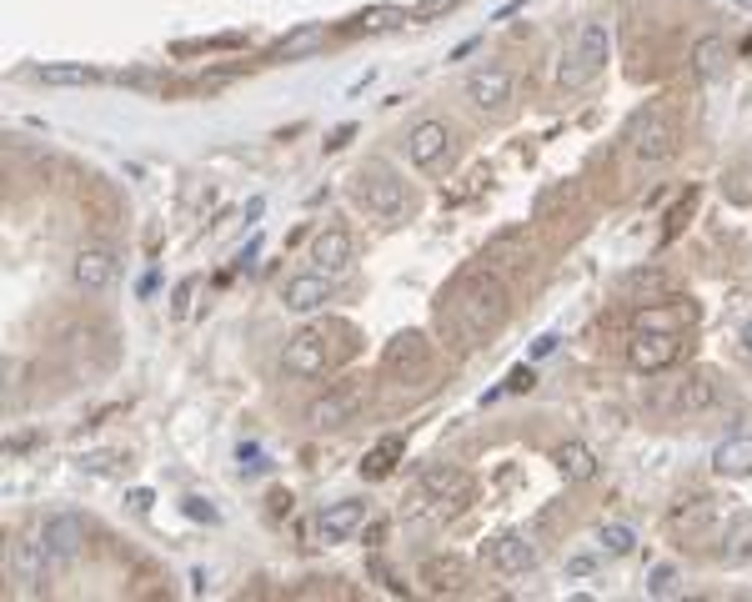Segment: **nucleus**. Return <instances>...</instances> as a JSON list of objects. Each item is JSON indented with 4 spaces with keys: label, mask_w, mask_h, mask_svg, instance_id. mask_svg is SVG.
Masks as SVG:
<instances>
[{
    "label": "nucleus",
    "mask_w": 752,
    "mask_h": 602,
    "mask_svg": "<svg viewBox=\"0 0 752 602\" xmlns=\"http://www.w3.org/2000/svg\"><path fill=\"white\" fill-rule=\"evenodd\" d=\"M442 317H452L457 347L477 352V347H487L507 327V317H512V286L502 281L497 266L477 261V266L457 271L452 286L442 291Z\"/></svg>",
    "instance_id": "1"
},
{
    "label": "nucleus",
    "mask_w": 752,
    "mask_h": 602,
    "mask_svg": "<svg viewBox=\"0 0 752 602\" xmlns=\"http://www.w3.org/2000/svg\"><path fill=\"white\" fill-rule=\"evenodd\" d=\"M682 146V126H677V111L667 101H647L632 121H627V151L642 161V166H662L672 161Z\"/></svg>",
    "instance_id": "2"
},
{
    "label": "nucleus",
    "mask_w": 752,
    "mask_h": 602,
    "mask_svg": "<svg viewBox=\"0 0 752 602\" xmlns=\"http://www.w3.org/2000/svg\"><path fill=\"white\" fill-rule=\"evenodd\" d=\"M607 61H612V26H607V21H587V26L577 31V46L562 56L557 86H562L567 96H582V91L607 71Z\"/></svg>",
    "instance_id": "3"
},
{
    "label": "nucleus",
    "mask_w": 752,
    "mask_h": 602,
    "mask_svg": "<svg viewBox=\"0 0 752 602\" xmlns=\"http://www.w3.org/2000/svg\"><path fill=\"white\" fill-rule=\"evenodd\" d=\"M351 196H356L371 216H387V221L407 211V181H402V171H397L392 161H382V156H371V161L356 166Z\"/></svg>",
    "instance_id": "4"
},
{
    "label": "nucleus",
    "mask_w": 752,
    "mask_h": 602,
    "mask_svg": "<svg viewBox=\"0 0 752 602\" xmlns=\"http://www.w3.org/2000/svg\"><path fill=\"white\" fill-rule=\"evenodd\" d=\"M387 377L402 382V387H427L437 377V352L427 342V332H402L387 342V357H382Z\"/></svg>",
    "instance_id": "5"
},
{
    "label": "nucleus",
    "mask_w": 752,
    "mask_h": 602,
    "mask_svg": "<svg viewBox=\"0 0 752 602\" xmlns=\"http://www.w3.org/2000/svg\"><path fill=\"white\" fill-rule=\"evenodd\" d=\"M371 402V387L366 382H341V387H326L311 407H306V427L311 432H336L346 422L361 417V407Z\"/></svg>",
    "instance_id": "6"
},
{
    "label": "nucleus",
    "mask_w": 752,
    "mask_h": 602,
    "mask_svg": "<svg viewBox=\"0 0 752 602\" xmlns=\"http://www.w3.org/2000/svg\"><path fill=\"white\" fill-rule=\"evenodd\" d=\"M462 96L472 111L482 116H507L512 101H517V76L507 66H477L467 81H462Z\"/></svg>",
    "instance_id": "7"
},
{
    "label": "nucleus",
    "mask_w": 752,
    "mask_h": 602,
    "mask_svg": "<svg viewBox=\"0 0 752 602\" xmlns=\"http://www.w3.org/2000/svg\"><path fill=\"white\" fill-rule=\"evenodd\" d=\"M331 362H336V352H331V332H326V327H301V332L286 342V352H281V367H286L291 377H301V382L326 377Z\"/></svg>",
    "instance_id": "8"
},
{
    "label": "nucleus",
    "mask_w": 752,
    "mask_h": 602,
    "mask_svg": "<svg viewBox=\"0 0 752 602\" xmlns=\"http://www.w3.org/2000/svg\"><path fill=\"white\" fill-rule=\"evenodd\" d=\"M116 276H121V256L106 241H91L71 256V281H76L81 296H106L116 286Z\"/></svg>",
    "instance_id": "9"
},
{
    "label": "nucleus",
    "mask_w": 752,
    "mask_h": 602,
    "mask_svg": "<svg viewBox=\"0 0 752 602\" xmlns=\"http://www.w3.org/2000/svg\"><path fill=\"white\" fill-rule=\"evenodd\" d=\"M677 357H682V332L637 327V332H632V342H627V362H632V372H642V377H657V372H667Z\"/></svg>",
    "instance_id": "10"
},
{
    "label": "nucleus",
    "mask_w": 752,
    "mask_h": 602,
    "mask_svg": "<svg viewBox=\"0 0 752 602\" xmlns=\"http://www.w3.org/2000/svg\"><path fill=\"white\" fill-rule=\"evenodd\" d=\"M417 487H422L442 512H457V507L472 502V477H467L457 462H427L422 477H417Z\"/></svg>",
    "instance_id": "11"
},
{
    "label": "nucleus",
    "mask_w": 752,
    "mask_h": 602,
    "mask_svg": "<svg viewBox=\"0 0 752 602\" xmlns=\"http://www.w3.org/2000/svg\"><path fill=\"white\" fill-rule=\"evenodd\" d=\"M447 156H452V126H447V121L427 116V121H417V126L407 131V161H412L417 171H437Z\"/></svg>",
    "instance_id": "12"
},
{
    "label": "nucleus",
    "mask_w": 752,
    "mask_h": 602,
    "mask_svg": "<svg viewBox=\"0 0 752 602\" xmlns=\"http://www.w3.org/2000/svg\"><path fill=\"white\" fill-rule=\"evenodd\" d=\"M331 296H336V276H326V271H296L281 286V307L296 312V317H311V312L326 307Z\"/></svg>",
    "instance_id": "13"
},
{
    "label": "nucleus",
    "mask_w": 752,
    "mask_h": 602,
    "mask_svg": "<svg viewBox=\"0 0 752 602\" xmlns=\"http://www.w3.org/2000/svg\"><path fill=\"white\" fill-rule=\"evenodd\" d=\"M41 542H46V552H51L56 567L76 562V557L86 552V517H76V512L46 517V522H41Z\"/></svg>",
    "instance_id": "14"
},
{
    "label": "nucleus",
    "mask_w": 752,
    "mask_h": 602,
    "mask_svg": "<svg viewBox=\"0 0 752 602\" xmlns=\"http://www.w3.org/2000/svg\"><path fill=\"white\" fill-rule=\"evenodd\" d=\"M417 582H422L432 597H457V592H467L472 567H467L457 552H437V557H427V562L417 567Z\"/></svg>",
    "instance_id": "15"
},
{
    "label": "nucleus",
    "mask_w": 752,
    "mask_h": 602,
    "mask_svg": "<svg viewBox=\"0 0 752 602\" xmlns=\"http://www.w3.org/2000/svg\"><path fill=\"white\" fill-rule=\"evenodd\" d=\"M331 41V31L321 26V21H301V26H291L281 41H271L266 46V61L271 66H286V61H306V56H316L321 46Z\"/></svg>",
    "instance_id": "16"
},
{
    "label": "nucleus",
    "mask_w": 752,
    "mask_h": 602,
    "mask_svg": "<svg viewBox=\"0 0 752 602\" xmlns=\"http://www.w3.org/2000/svg\"><path fill=\"white\" fill-rule=\"evenodd\" d=\"M487 562L502 572V577H527L537 567V542L522 537V532H502L487 542Z\"/></svg>",
    "instance_id": "17"
},
{
    "label": "nucleus",
    "mask_w": 752,
    "mask_h": 602,
    "mask_svg": "<svg viewBox=\"0 0 752 602\" xmlns=\"http://www.w3.org/2000/svg\"><path fill=\"white\" fill-rule=\"evenodd\" d=\"M311 261H316V271L341 276V271L356 261V241H351V231H346V226H321V231L311 236Z\"/></svg>",
    "instance_id": "18"
},
{
    "label": "nucleus",
    "mask_w": 752,
    "mask_h": 602,
    "mask_svg": "<svg viewBox=\"0 0 752 602\" xmlns=\"http://www.w3.org/2000/svg\"><path fill=\"white\" fill-rule=\"evenodd\" d=\"M51 567H56V562H51V552H46L41 537H16V542H11V577H16L26 592H41V582H46Z\"/></svg>",
    "instance_id": "19"
},
{
    "label": "nucleus",
    "mask_w": 752,
    "mask_h": 602,
    "mask_svg": "<svg viewBox=\"0 0 752 602\" xmlns=\"http://www.w3.org/2000/svg\"><path fill=\"white\" fill-rule=\"evenodd\" d=\"M527 256H532V231H527V226H502V231L487 236V246H482V261L497 266V271L527 266Z\"/></svg>",
    "instance_id": "20"
},
{
    "label": "nucleus",
    "mask_w": 752,
    "mask_h": 602,
    "mask_svg": "<svg viewBox=\"0 0 752 602\" xmlns=\"http://www.w3.org/2000/svg\"><path fill=\"white\" fill-rule=\"evenodd\" d=\"M361 527H366V502L361 497H341V502L321 507V517H316V537L321 542H346Z\"/></svg>",
    "instance_id": "21"
},
{
    "label": "nucleus",
    "mask_w": 752,
    "mask_h": 602,
    "mask_svg": "<svg viewBox=\"0 0 752 602\" xmlns=\"http://www.w3.org/2000/svg\"><path fill=\"white\" fill-rule=\"evenodd\" d=\"M407 21H412V11H402V6H371V11L351 16L336 36H387V31H397Z\"/></svg>",
    "instance_id": "22"
},
{
    "label": "nucleus",
    "mask_w": 752,
    "mask_h": 602,
    "mask_svg": "<svg viewBox=\"0 0 752 602\" xmlns=\"http://www.w3.org/2000/svg\"><path fill=\"white\" fill-rule=\"evenodd\" d=\"M687 61H692V76H697V81H722V76H727L732 51H727V41H722V36H697Z\"/></svg>",
    "instance_id": "23"
},
{
    "label": "nucleus",
    "mask_w": 752,
    "mask_h": 602,
    "mask_svg": "<svg viewBox=\"0 0 752 602\" xmlns=\"http://www.w3.org/2000/svg\"><path fill=\"white\" fill-rule=\"evenodd\" d=\"M407 457V437L402 432H392V437H382V442H376L366 457H361V477L366 482H382V477H392L397 472V462Z\"/></svg>",
    "instance_id": "24"
},
{
    "label": "nucleus",
    "mask_w": 752,
    "mask_h": 602,
    "mask_svg": "<svg viewBox=\"0 0 752 602\" xmlns=\"http://www.w3.org/2000/svg\"><path fill=\"white\" fill-rule=\"evenodd\" d=\"M246 31H216V36H191V41H171L176 61H196V56H221V51H241Z\"/></svg>",
    "instance_id": "25"
},
{
    "label": "nucleus",
    "mask_w": 752,
    "mask_h": 602,
    "mask_svg": "<svg viewBox=\"0 0 752 602\" xmlns=\"http://www.w3.org/2000/svg\"><path fill=\"white\" fill-rule=\"evenodd\" d=\"M552 462H557V472H562L567 482H577V487H582V482H592V477H597V467H602V462H597V452H592L587 442H562V447L552 452Z\"/></svg>",
    "instance_id": "26"
},
{
    "label": "nucleus",
    "mask_w": 752,
    "mask_h": 602,
    "mask_svg": "<svg viewBox=\"0 0 752 602\" xmlns=\"http://www.w3.org/2000/svg\"><path fill=\"white\" fill-rule=\"evenodd\" d=\"M712 472L717 477H752V437H727L712 447Z\"/></svg>",
    "instance_id": "27"
},
{
    "label": "nucleus",
    "mask_w": 752,
    "mask_h": 602,
    "mask_svg": "<svg viewBox=\"0 0 752 602\" xmlns=\"http://www.w3.org/2000/svg\"><path fill=\"white\" fill-rule=\"evenodd\" d=\"M41 86H96V81H106L96 66H86V61H51V66H36L31 71Z\"/></svg>",
    "instance_id": "28"
},
{
    "label": "nucleus",
    "mask_w": 752,
    "mask_h": 602,
    "mask_svg": "<svg viewBox=\"0 0 752 602\" xmlns=\"http://www.w3.org/2000/svg\"><path fill=\"white\" fill-rule=\"evenodd\" d=\"M662 291H667V276L657 271V266H637V271H627L622 276V296H632V301H662Z\"/></svg>",
    "instance_id": "29"
},
{
    "label": "nucleus",
    "mask_w": 752,
    "mask_h": 602,
    "mask_svg": "<svg viewBox=\"0 0 752 602\" xmlns=\"http://www.w3.org/2000/svg\"><path fill=\"white\" fill-rule=\"evenodd\" d=\"M687 322H692L687 301H672V307H667V301H652V307L637 317V327H657V332H682Z\"/></svg>",
    "instance_id": "30"
},
{
    "label": "nucleus",
    "mask_w": 752,
    "mask_h": 602,
    "mask_svg": "<svg viewBox=\"0 0 752 602\" xmlns=\"http://www.w3.org/2000/svg\"><path fill=\"white\" fill-rule=\"evenodd\" d=\"M707 522H712V502H707V497H682V502L672 507V532L697 537Z\"/></svg>",
    "instance_id": "31"
},
{
    "label": "nucleus",
    "mask_w": 752,
    "mask_h": 602,
    "mask_svg": "<svg viewBox=\"0 0 752 602\" xmlns=\"http://www.w3.org/2000/svg\"><path fill=\"white\" fill-rule=\"evenodd\" d=\"M717 402V387H712V377H687L682 387H677V412H707Z\"/></svg>",
    "instance_id": "32"
},
{
    "label": "nucleus",
    "mask_w": 752,
    "mask_h": 602,
    "mask_svg": "<svg viewBox=\"0 0 752 602\" xmlns=\"http://www.w3.org/2000/svg\"><path fill=\"white\" fill-rule=\"evenodd\" d=\"M597 542H602V552H607V557H627V552H637V532H632L627 522H602Z\"/></svg>",
    "instance_id": "33"
},
{
    "label": "nucleus",
    "mask_w": 752,
    "mask_h": 602,
    "mask_svg": "<svg viewBox=\"0 0 752 602\" xmlns=\"http://www.w3.org/2000/svg\"><path fill=\"white\" fill-rule=\"evenodd\" d=\"M677 592H682L677 567H672V562H657V567L647 572V597H677Z\"/></svg>",
    "instance_id": "34"
},
{
    "label": "nucleus",
    "mask_w": 752,
    "mask_h": 602,
    "mask_svg": "<svg viewBox=\"0 0 752 602\" xmlns=\"http://www.w3.org/2000/svg\"><path fill=\"white\" fill-rule=\"evenodd\" d=\"M196 291H201V276H186V281L176 286V296H171V317H176V322H186V317H191Z\"/></svg>",
    "instance_id": "35"
},
{
    "label": "nucleus",
    "mask_w": 752,
    "mask_h": 602,
    "mask_svg": "<svg viewBox=\"0 0 752 602\" xmlns=\"http://www.w3.org/2000/svg\"><path fill=\"white\" fill-rule=\"evenodd\" d=\"M692 206H697V191H687V196H682V201H677V206L667 211V226H662V246H667V241H677V231L687 226V216H692Z\"/></svg>",
    "instance_id": "36"
},
{
    "label": "nucleus",
    "mask_w": 752,
    "mask_h": 602,
    "mask_svg": "<svg viewBox=\"0 0 752 602\" xmlns=\"http://www.w3.org/2000/svg\"><path fill=\"white\" fill-rule=\"evenodd\" d=\"M236 467H241V477H261L271 462H266V452H261L256 442H241V447H236Z\"/></svg>",
    "instance_id": "37"
},
{
    "label": "nucleus",
    "mask_w": 752,
    "mask_h": 602,
    "mask_svg": "<svg viewBox=\"0 0 752 602\" xmlns=\"http://www.w3.org/2000/svg\"><path fill=\"white\" fill-rule=\"evenodd\" d=\"M181 512H186L191 522H206V527H216V522H221L216 502H211V497H196V492H191V497H181Z\"/></svg>",
    "instance_id": "38"
},
{
    "label": "nucleus",
    "mask_w": 752,
    "mask_h": 602,
    "mask_svg": "<svg viewBox=\"0 0 752 602\" xmlns=\"http://www.w3.org/2000/svg\"><path fill=\"white\" fill-rule=\"evenodd\" d=\"M457 6H462V0H417V6H412V21L427 26V21H437V16H452Z\"/></svg>",
    "instance_id": "39"
},
{
    "label": "nucleus",
    "mask_w": 752,
    "mask_h": 602,
    "mask_svg": "<svg viewBox=\"0 0 752 602\" xmlns=\"http://www.w3.org/2000/svg\"><path fill=\"white\" fill-rule=\"evenodd\" d=\"M532 387H537V372H532V367H527V362H522V367H512V372H507V392H532Z\"/></svg>",
    "instance_id": "40"
},
{
    "label": "nucleus",
    "mask_w": 752,
    "mask_h": 602,
    "mask_svg": "<svg viewBox=\"0 0 752 602\" xmlns=\"http://www.w3.org/2000/svg\"><path fill=\"white\" fill-rule=\"evenodd\" d=\"M116 462H121V452H91V457H81L86 472H116Z\"/></svg>",
    "instance_id": "41"
},
{
    "label": "nucleus",
    "mask_w": 752,
    "mask_h": 602,
    "mask_svg": "<svg viewBox=\"0 0 752 602\" xmlns=\"http://www.w3.org/2000/svg\"><path fill=\"white\" fill-rule=\"evenodd\" d=\"M592 572H597V557H587V552L567 557V577H592Z\"/></svg>",
    "instance_id": "42"
},
{
    "label": "nucleus",
    "mask_w": 752,
    "mask_h": 602,
    "mask_svg": "<svg viewBox=\"0 0 752 602\" xmlns=\"http://www.w3.org/2000/svg\"><path fill=\"white\" fill-rule=\"evenodd\" d=\"M126 502H131L136 512H151V507H156V492H151V487H131V492H126Z\"/></svg>",
    "instance_id": "43"
},
{
    "label": "nucleus",
    "mask_w": 752,
    "mask_h": 602,
    "mask_svg": "<svg viewBox=\"0 0 752 602\" xmlns=\"http://www.w3.org/2000/svg\"><path fill=\"white\" fill-rule=\"evenodd\" d=\"M351 136H356V126H336V131L326 136V151H341V146H346Z\"/></svg>",
    "instance_id": "44"
},
{
    "label": "nucleus",
    "mask_w": 752,
    "mask_h": 602,
    "mask_svg": "<svg viewBox=\"0 0 752 602\" xmlns=\"http://www.w3.org/2000/svg\"><path fill=\"white\" fill-rule=\"evenodd\" d=\"M557 342H562V337H552V332H547V337H537V342H532V357H552V352H557Z\"/></svg>",
    "instance_id": "45"
},
{
    "label": "nucleus",
    "mask_w": 752,
    "mask_h": 602,
    "mask_svg": "<svg viewBox=\"0 0 752 602\" xmlns=\"http://www.w3.org/2000/svg\"><path fill=\"white\" fill-rule=\"evenodd\" d=\"M387 537V522H366V547H382Z\"/></svg>",
    "instance_id": "46"
},
{
    "label": "nucleus",
    "mask_w": 752,
    "mask_h": 602,
    "mask_svg": "<svg viewBox=\"0 0 752 602\" xmlns=\"http://www.w3.org/2000/svg\"><path fill=\"white\" fill-rule=\"evenodd\" d=\"M256 251H261V241H246V246L236 251V266H251V261H256Z\"/></svg>",
    "instance_id": "47"
},
{
    "label": "nucleus",
    "mask_w": 752,
    "mask_h": 602,
    "mask_svg": "<svg viewBox=\"0 0 752 602\" xmlns=\"http://www.w3.org/2000/svg\"><path fill=\"white\" fill-rule=\"evenodd\" d=\"M266 502H271V512H276V517H281V512H291V492H271Z\"/></svg>",
    "instance_id": "48"
},
{
    "label": "nucleus",
    "mask_w": 752,
    "mask_h": 602,
    "mask_svg": "<svg viewBox=\"0 0 752 602\" xmlns=\"http://www.w3.org/2000/svg\"><path fill=\"white\" fill-rule=\"evenodd\" d=\"M742 347H747V352H752V317H747V322H742Z\"/></svg>",
    "instance_id": "49"
},
{
    "label": "nucleus",
    "mask_w": 752,
    "mask_h": 602,
    "mask_svg": "<svg viewBox=\"0 0 752 602\" xmlns=\"http://www.w3.org/2000/svg\"><path fill=\"white\" fill-rule=\"evenodd\" d=\"M737 6H752V0H737Z\"/></svg>",
    "instance_id": "50"
}]
</instances>
